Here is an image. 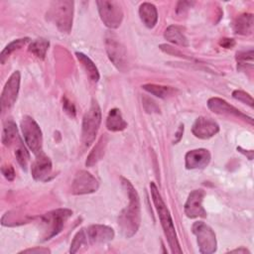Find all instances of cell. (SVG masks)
Wrapping results in <instances>:
<instances>
[{
	"instance_id": "6da1fadb",
	"label": "cell",
	"mask_w": 254,
	"mask_h": 254,
	"mask_svg": "<svg viewBox=\"0 0 254 254\" xmlns=\"http://www.w3.org/2000/svg\"><path fill=\"white\" fill-rule=\"evenodd\" d=\"M121 182H122V187L127 193L129 203L119 213L118 226L120 228L121 233L125 237L130 238L137 233L140 227V223H141L140 198L137 190L127 179L121 178Z\"/></svg>"
},
{
	"instance_id": "7a4b0ae2",
	"label": "cell",
	"mask_w": 254,
	"mask_h": 254,
	"mask_svg": "<svg viewBox=\"0 0 254 254\" xmlns=\"http://www.w3.org/2000/svg\"><path fill=\"white\" fill-rule=\"evenodd\" d=\"M150 190H151L152 199L155 204V208L158 212L160 222L163 227L164 233L167 237L171 251H172V253H182L183 250L180 247V243L178 240L177 232L175 229V225H174L170 210L168 209L166 203L164 202V200L158 190L157 186L154 183L150 184Z\"/></svg>"
},
{
	"instance_id": "3957f363",
	"label": "cell",
	"mask_w": 254,
	"mask_h": 254,
	"mask_svg": "<svg viewBox=\"0 0 254 254\" xmlns=\"http://www.w3.org/2000/svg\"><path fill=\"white\" fill-rule=\"evenodd\" d=\"M73 1L57 0L50 4L47 18L53 22L62 33L68 34L72 26Z\"/></svg>"
},
{
	"instance_id": "277c9868",
	"label": "cell",
	"mask_w": 254,
	"mask_h": 254,
	"mask_svg": "<svg viewBox=\"0 0 254 254\" xmlns=\"http://www.w3.org/2000/svg\"><path fill=\"white\" fill-rule=\"evenodd\" d=\"M72 211L67 208H59L47 212L40 217V227L43 230V240H49L58 235L64 228V222L71 216Z\"/></svg>"
},
{
	"instance_id": "5b68a950",
	"label": "cell",
	"mask_w": 254,
	"mask_h": 254,
	"mask_svg": "<svg viewBox=\"0 0 254 254\" xmlns=\"http://www.w3.org/2000/svg\"><path fill=\"white\" fill-rule=\"evenodd\" d=\"M101 123V109L98 103L93 99L89 109L85 112L82 119L81 141L84 147H89L95 140Z\"/></svg>"
},
{
	"instance_id": "8992f818",
	"label": "cell",
	"mask_w": 254,
	"mask_h": 254,
	"mask_svg": "<svg viewBox=\"0 0 254 254\" xmlns=\"http://www.w3.org/2000/svg\"><path fill=\"white\" fill-rule=\"evenodd\" d=\"M21 129L28 148L36 156L41 154L43 147V135L38 123L31 116L26 115L21 121Z\"/></svg>"
},
{
	"instance_id": "52a82bcc",
	"label": "cell",
	"mask_w": 254,
	"mask_h": 254,
	"mask_svg": "<svg viewBox=\"0 0 254 254\" xmlns=\"http://www.w3.org/2000/svg\"><path fill=\"white\" fill-rule=\"evenodd\" d=\"M103 24L109 29H117L123 20V10L119 2L114 0L96 1Z\"/></svg>"
},
{
	"instance_id": "ba28073f",
	"label": "cell",
	"mask_w": 254,
	"mask_h": 254,
	"mask_svg": "<svg viewBox=\"0 0 254 254\" xmlns=\"http://www.w3.org/2000/svg\"><path fill=\"white\" fill-rule=\"evenodd\" d=\"M191 230L192 233L196 236V241L200 253L211 254L216 251V236L210 226L202 221H196L192 224Z\"/></svg>"
},
{
	"instance_id": "9c48e42d",
	"label": "cell",
	"mask_w": 254,
	"mask_h": 254,
	"mask_svg": "<svg viewBox=\"0 0 254 254\" xmlns=\"http://www.w3.org/2000/svg\"><path fill=\"white\" fill-rule=\"evenodd\" d=\"M105 49L109 60L117 69L125 71L127 69V52L125 47L118 41L115 35L108 33L105 37Z\"/></svg>"
},
{
	"instance_id": "30bf717a",
	"label": "cell",
	"mask_w": 254,
	"mask_h": 254,
	"mask_svg": "<svg viewBox=\"0 0 254 254\" xmlns=\"http://www.w3.org/2000/svg\"><path fill=\"white\" fill-rule=\"evenodd\" d=\"M98 189L97 180L87 171H78L71 183V192L76 195L87 194L96 191Z\"/></svg>"
},
{
	"instance_id": "8fae6325",
	"label": "cell",
	"mask_w": 254,
	"mask_h": 254,
	"mask_svg": "<svg viewBox=\"0 0 254 254\" xmlns=\"http://www.w3.org/2000/svg\"><path fill=\"white\" fill-rule=\"evenodd\" d=\"M207 107L216 114L219 115H226V116H234L239 119H242L248 122L251 126L253 125V119L246 114L242 113L239 109L228 103L222 98L219 97H211L207 101Z\"/></svg>"
},
{
	"instance_id": "7c38bea8",
	"label": "cell",
	"mask_w": 254,
	"mask_h": 254,
	"mask_svg": "<svg viewBox=\"0 0 254 254\" xmlns=\"http://www.w3.org/2000/svg\"><path fill=\"white\" fill-rule=\"evenodd\" d=\"M20 79H21L20 71L15 70L6 81L1 93V98H0L2 110H4L5 108H10L16 102L19 89H20Z\"/></svg>"
},
{
	"instance_id": "4fadbf2b",
	"label": "cell",
	"mask_w": 254,
	"mask_h": 254,
	"mask_svg": "<svg viewBox=\"0 0 254 254\" xmlns=\"http://www.w3.org/2000/svg\"><path fill=\"white\" fill-rule=\"evenodd\" d=\"M204 191L202 190H192L185 203V213L190 218L206 217V211L202 206Z\"/></svg>"
},
{
	"instance_id": "5bb4252c",
	"label": "cell",
	"mask_w": 254,
	"mask_h": 254,
	"mask_svg": "<svg viewBox=\"0 0 254 254\" xmlns=\"http://www.w3.org/2000/svg\"><path fill=\"white\" fill-rule=\"evenodd\" d=\"M219 131V125L211 118L198 117L191 128L192 134L199 139H209Z\"/></svg>"
},
{
	"instance_id": "9a60e30c",
	"label": "cell",
	"mask_w": 254,
	"mask_h": 254,
	"mask_svg": "<svg viewBox=\"0 0 254 254\" xmlns=\"http://www.w3.org/2000/svg\"><path fill=\"white\" fill-rule=\"evenodd\" d=\"M32 177L36 181L47 182L50 180L52 175V162L48 156H46L43 152L37 155L36 160L32 164L31 167Z\"/></svg>"
},
{
	"instance_id": "2e32d148",
	"label": "cell",
	"mask_w": 254,
	"mask_h": 254,
	"mask_svg": "<svg viewBox=\"0 0 254 254\" xmlns=\"http://www.w3.org/2000/svg\"><path fill=\"white\" fill-rule=\"evenodd\" d=\"M88 242L92 244H101L111 241L114 238V231L111 227L102 224H92L86 229Z\"/></svg>"
},
{
	"instance_id": "e0dca14e",
	"label": "cell",
	"mask_w": 254,
	"mask_h": 254,
	"mask_svg": "<svg viewBox=\"0 0 254 254\" xmlns=\"http://www.w3.org/2000/svg\"><path fill=\"white\" fill-rule=\"evenodd\" d=\"M188 170L204 169L210 162V153L206 149H195L189 151L185 157Z\"/></svg>"
},
{
	"instance_id": "ac0fdd59",
	"label": "cell",
	"mask_w": 254,
	"mask_h": 254,
	"mask_svg": "<svg viewBox=\"0 0 254 254\" xmlns=\"http://www.w3.org/2000/svg\"><path fill=\"white\" fill-rule=\"evenodd\" d=\"M253 15L244 13L235 18L232 23V30L237 35H250L253 32Z\"/></svg>"
},
{
	"instance_id": "d6986e66",
	"label": "cell",
	"mask_w": 254,
	"mask_h": 254,
	"mask_svg": "<svg viewBox=\"0 0 254 254\" xmlns=\"http://www.w3.org/2000/svg\"><path fill=\"white\" fill-rule=\"evenodd\" d=\"M139 16L143 24L149 29L154 28L158 22L157 8L154 4L149 2H144L140 5Z\"/></svg>"
},
{
	"instance_id": "ffe728a7",
	"label": "cell",
	"mask_w": 254,
	"mask_h": 254,
	"mask_svg": "<svg viewBox=\"0 0 254 254\" xmlns=\"http://www.w3.org/2000/svg\"><path fill=\"white\" fill-rule=\"evenodd\" d=\"M106 127L112 132L122 131L127 127V122L124 120L122 113L118 108H112L109 110L106 118Z\"/></svg>"
},
{
	"instance_id": "44dd1931",
	"label": "cell",
	"mask_w": 254,
	"mask_h": 254,
	"mask_svg": "<svg viewBox=\"0 0 254 254\" xmlns=\"http://www.w3.org/2000/svg\"><path fill=\"white\" fill-rule=\"evenodd\" d=\"M106 145H107V136L106 134H103L98 140V142L96 143V145L94 146V148L90 151L89 155L87 156V159L85 162L86 167H92L102 159L105 153Z\"/></svg>"
},
{
	"instance_id": "7402d4cb",
	"label": "cell",
	"mask_w": 254,
	"mask_h": 254,
	"mask_svg": "<svg viewBox=\"0 0 254 254\" xmlns=\"http://www.w3.org/2000/svg\"><path fill=\"white\" fill-rule=\"evenodd\" d=\"M164 37L167 41L171 42L172 44H175L181 47H189V41L185 36V34L183 33L182 28L179 26H176V25L169 26L164 33Z\"/></svg>"
},
{
	"instance_id": "603a6c76",
	"label": "cell",
	"mask_w": 254,
	"mask_h": 254,
	"mask_svg": "<svg viewBox=\"0 0 254 254\" xmlns=\"http://www.w3.org/2000/svg\"><path fill=\"white\" fill-rule=\"evenodd\" d=\"M75 56L77 58V60L79 61V63L82 64L84 70L86 71L88 77L90 78V80H92L93 82H97L99 80V72L98 69L95 65V64L84 54L76 52Z\"/></svg>"
},
{
	"instance_id": "cb8c5ba5",
	"label": "cell",
	"mask_w": 254,
	"mask_h": 254,
	"mask_svg": "<svg viewBox=\"0 0 254 254\" xmlns=\"http://www.w3.org/2000/svg\"><path fill=\"white\" fill-rule=\"evenodd\" d=\"M20 137L18 134V130L16 127V124L10 120L7 121L4 125L3 128V133H2V143L5 146H12L15 145L16 141H19Z\"/></svg>"
},
{
	"instance_id": "d4e9b609",
	"label": "cell",
	"mask_w": 254,
	"mask_h": 254,
	"mask_svg": "<svg viewBox=\"0 0 254 254\" xmlns=\"http://www.w3.org/2000/svg\"><path fill=\"white\" fill-rule=\"evenodd\" d=\"M49 46H50V42L47 39L38 38L30 43L28 50L38 59L44 60L46 57L47 51L49 49Z\"/></svg>"
},
{
	"instance_id": "484cf974",
	"label": "cell",
	"mask_w": 254,
	"mask_h": 254,
	"mask_svg": "<svg viewBox=\"0 0 254 254\" xmlns=\"http://www.w3.org/2000/svg\"><path fill=\"white\" fill-rule=\"evenodd\" d=\"M30 39L29 38H21V39H17L12 41L11 43H9L1 52L0 54V62L2 64H5L6 60L10 57V55L12 53H14L17 50H20L22 47H24L27 43H29Z\"/></svg>"
},
{
	"instance_id": "4316f807",
	"label": "cell",
	"mask_w": 254,
	"mask_h": 254,
	"mask_svg": "<svg viewBox=\"0 0 254 254\" xmlns=\"http://www.w3.org/2000/svg\"><path fill=\"white\" fill-rule=\"evenodd\" d=\"M142 87L149 93H151L157 97H160V98H167L168 96L172 95L175 91L174 88H172L170 86L158 85V84H154V83L144 84Z\"/></svg>"
},
{
	"instance_id": "83f0119b",
	"label": "cell",
	"mask_w": 254,
	"mask_h": 254,
	"mask_svg": "<svg viewBox=\"0 0 254 254\" xmlns=\"http://www.w3.org/2000/svg\"><path fill=\"white\" fill-rule=\"evenodd\" d=\"M87 236H86V232L85 229H80L79 231L76 232V234L74 235L71 244H70V249L69 252L70 253H75L78 251V249L82 246L87 244Z\"/></svg>"
},
{
	"instance_id": "f1b7e54d",
	"label": "cell",
	"mask_w": 254,
	"mask_h": 254,
	"mask_svg": "<svg viewBox=\"0 0 254 254\" xmlns=\"http://www.w3.org/2000/svg\"><path fill=\"white\" fill-rule=\"evenodd\" d=\"M236 61H237V64H238V68L239 69H241L242 67H246L247 64L252 65V63H253V50L237 52V54H236Z\"/></svg>"
},
{
	"instance_id": "f546056e",
	"label": "cell",
	"mask_w": 254,
	"mask_h": 254,
	"mask_svg": "<svg viewBox=\"0 0 254 254\" xmlns=\"http://www.w3.org/2000/svg\"><path fill=\"white\" fill-rule=\"evenodd\" d=\"M22 143L16 148L15 156H16V159H17L18 163L21 165V167L26 169V167L28 165V162H29V159H30V155H29L27 149L25 148V146Z\"/></svg>"
},
{
	"instance_id": "4dcf8cb0",
	"label": "cell",
	"mask_w": 254,
	"mask_h": 254,
	"mask_svg": "<svg viewBox=\"0 0 254 254\" xmlns=\"http://www.w3.org/2000/svg\"><path fill=\"white\" fill-rule=\"evenodd\" d=\"M232 96L236 100L241 101L242 103H245V104L249 105L250 107H253V98H252V96L249 93H247V92H245L243 90L236 89V90H234L232 92Z\"/></svg>"
},
{
	"instance_id": "1f68e13d",
	"label": "cell",
	"mask_w": 254,
	"mask_h": 254,
	"mask_svg": "<svg viewBox=\"0 0 254 254\" xmlns=\"http://www.w3.org/2000/svg\"><path fill=\"white\" fill-rule=\"evenodd\" d=\"M63 109L64 111L71 118H74L75 117V114H76V109H75V106L73 105V103L68 99L66 98L65 96L63 97Z\"/></svg>"
},
{
	"instance_id": "d6a6232c",
	"label": "cell",
	"mask_w": 254,
	"mask_h": 254,
	"mask_svg": "<svg viewBox=\"0 0 254 254\" xmlns=\"http://www.w3.org/2000/svg\"><path fill=\"white\" fill-rule=\"evenodd\" d=\"M1 172H2V175L4 176V178L8 181H13L14 178H15V171H14V168L11 166V165H6V166H3L1 168Z\"/></svg>"
},
{
	"instance_id": "836d02e7",
	"label": "cell",
	"mask_w": 254,
	"mask_h": 254,
	"mask_svg": "<svg viewBox=\"0 0 254 254\" xmlns=\"http://www.w3.org/2000/svg\"><path fill=\"white\" fill-rule=\"evenodd\" d=\"M51 251L48 248H44V247H35V248H29L26 250L21 251L20 253H38V254H47L50 253Z\"/></svg>"
},
{
	"instance_id": "e575fe53",
	"label": "cell",
	"mask_w": 254,
	"mask_h": 254,
	"mask_svg": "<svg viewBox=\"0 0 254 254\" xmlns=\"http://www.w3.org/2000/svg\"><path fill=\"white\" fill-rule=\"evenodd\" d=\"M193 2H190V1H180L177 5V13H184V11L190 8Z\"/></svg>"
},
{
	"instance_id": "d590c367",
	"label": "cell",
	"mask_w": 254,
	"mask_h": 254,
	"mask_svg": "<svg viewBox=\"0 0 254 254\" xmlns=\"http://www.w3.org/2000/svg\"><path fill=\"white\" fill-rule=\"evenodd\" d=\"M219 45L225 49H231L235 46V41L233 39H229V38H223L220 40Z\"/></svg>"
},
{
	"instance_id": "8d00e7d4",
	"label": "cell",
	"mask_w": 254,
	"mask_h": 254,
	"mask_svg": "<svg viewBox=\"0 0 254 254\" xmlns=\"http://www.w3.org/2000/svg\"><path fill=\"white\" fill-rule=\"evenodd\" d=\"M183 133H184V125L181 124V125H180V128H179V130H178V132H177V137H178V139L175 141L174 144H177V143L181 140Z\"/></svg>"
},
{
	"instance_id": "74e56055",
	"label": "cell",
	"mask_w": 254,
	"mask_h": 254,
	"mask_svg": "<svg viewBox=\"0 0 254 254\" xmlns=\"http://www.w3.org/2000/svg\"><path fill=\"white\" fill-rule=\"evenodd\" d=\"M237 150L240 152V153H242V154H244L249 160H252L253 159V152H251V153H247V152H245V150H243L241 147H237Z\"/></svg>"
},
{
	"instance_id": "f35d334b",
	"label": "cell",
	"mask_w": 254,
	"mask_h": 254,
	"mask_svg": "<svg viewBox=\"0 0 254 254\" xmlns=\"http://www.w3.org/2000/svg\"><path fill=\"white\" fill-rule=\"evenodd\" d=\"M231 253H250V251L249 250H247L246 248H244V247H240V248H238V249H234V250H231L230 251Z\"/></svg>"
}]
</instances>
